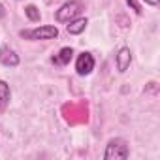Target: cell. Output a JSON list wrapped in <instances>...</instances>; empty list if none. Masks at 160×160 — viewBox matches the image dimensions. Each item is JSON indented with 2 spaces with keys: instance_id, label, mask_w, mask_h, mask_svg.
I'll return each instance as SVG.
<instances>
[{
  "instance_id": "1",
  "label": "cell",
  "mask_w": 160,
  "mask_h": 160,
  "mask_svg": "<svg viewBox=\"0 0 160 160\" xmlns=\"http://www.w3.org/2000/svg\"><path fill=\"white\" fill-rule=\"evenodd\" d=\"M83 10H85V4L81 2V0H70V2H66V4L60 6V10H57L55 19L58 23H68V21L75 19Z\"/></svg>"
},
{
  "instance_id": "4",
  "label": "cell",
  "mask_w": 160,
  "mask_h": 160,
  "mask_svg": "<svg viewBox=\"0 0 160 160\" xmlns=\"http://www.w3.org/2000/svg\"><path fill=\"white\" fill-rule=\"evenodd\" d=\"M75 70L79 75H89L94 70V57L91 53H81L75 60Z\"/></svg>"
},
{
  "instance_id": "12",
  "label": "cell",
  "mask_w": 160,
  "mask_h": 160,
  "mask_svg": "<svg viewBox=\"0 0 160 160\" xmlns=\"http://www.w3.org/2000/svg\"><path fill=\"white\" fill-rule=\"evenodd\" d=\"M143 2H145V4H149V6H158L160 0H143Z\"/></svg>"
},
{
  "instance_id": "3",
  "label": "cell",
  "mask_w": 160,
  "mask_h": 160,
  "mask_svg": "<svg viewBox=\"0 0 160 160\" xmlns=\"http://www.w3.org/2000/svg\"><path fill=\"white\" fill-rule=\"evenodd\" d=\"M128 156H130L128 145H126L122 139H119V138L111 139V141L108 143V147H106V152H104V158H106V160H124V158H128Z\"/></svg>"
},
{
  "instance_id": "7",
  "label": "cell",
  "mask_w": 160,
  "mask_h": 160,
  "mask_svg": "<svg viewBox=\"0 0 160 160\" xmlns=\"http://www.w3.org/2000/svg\"><path fill=\"white\" fill-rule=\"evenodd\" d=\"M87 25H89V21H87V19H83V17H75V19L68 21V27H66V30H68V34H73V36H77V34H81V32L87 28Z\"/></svg>"
},
{
  "instance_id": "6",
  "label": "cell",
  "mask_w": 160,
  "mask_h": 160,
  "mask_svg": "<svg viewBox=\"0 0 160 160\" xmlns=\"http://www.w3.org/2000/svg\"><path fill=\"white\" fill-rule=\"evenodd\" d=\"M115 62H117V70L121 73H124L128 70L130 62H132V51L128 47H121L119 53H117V57H115Z\"/></svg>"
},
{
  "instance_id": "13",
  "label": "cell",
  "mask_w": 160,
  "mask_h": 160,
  "mask_svg": "<svg viewBox=\"0 0 160 160\" xmlns=\"http://www.w3.org/2000/svg\"><path fill=\"white\" fill-rule=\"evenodd\" d=\"M6 15V10H4V6H2V2H0V17H4Z\"/></svg>"
},
{
  "instance_id": "5",
  "label": "cell",
  "mask_w": 160,
  "mask_h": 160,
  "mask_svg": "<svg viewBox=\"0 0 160 160\" xmlns=\"http://www.w3.org/2000/svg\"><path fill=\"white\" fill-rule=\"evenodd\" d=\"M0 64H4L8 68H15L19 66V55L10 45H2L0 47Z\"/></svg>"
},
{
  "instance_id": "10",
  "label": "cell",
  "mask_w": 160,
  "mask_h": 160,
  "mask_svg": "<svg viewBox=\"0 0 160 160\" xmlns=\"http://www.w3.org/2000/svg\"><path fill=\"white\" fill-rule=\"evenodd\" d=\"M25 15H27V17H28V21H32V23L40 21V17H42V15H40V10H38L36 6H32V4L25 8Z\"/></svg>"
},
{
  "instance_id": "8",
  "label": "cell",
  "mask_w": 160,
  "mask_h": 160,
  "mask_svg": "<svg viewBox=\"0 0 160 160\" xmlns=\"http://www.w3.org/2000/svg\"><path fill=\"white\" fill-rule=\"evenodd\" d=\"M72 57H73V49H72V47H62L51 60H53V64H57V66H66V64H70Z\"/></svg>"
},
{
  "instance_id": "11",
  "label": "cell",
  "mask_w": 160,
  "mask_h": 160,
  "mask_svg": "<svg viewBox=\"0 0 160 160\" xmlns=\"http://www.w3.org/2000/svg\"><path fill=\"white\" fill-rule=\"evenodd\" d=\"M126 4H128V6H132V10H134V12H136L138 15H141V13H143V10H141V6H139V4L136 2V0H126Z\"/></svg>"
},
{
  "instance_id": "2",
  "label": "cell",
  "mask_w": 160,
  "mask_h": 160,
  "mask_svg": "<svg viewBox=\"0 0 160 160\" xmlns=\"http://www.w3.org/2000/svg\"><path fill=\"white\" fill-rule=\"evenodd\" d=\"M19 36L25 38V40H55L58 36V28L55 25H45V27H36V28L21 30Z\"/></svg>"
},
{
  "instance_id": "9",
  "label": "cell",
  "mask_w": 160,
  "mask_h": 160,
  "mask_svg": "<svg viewBox=\"0 0 160 160\" xmlns=\"http://www.w3.org/2000/svg\"><path fill=\"white\" fill-rule=\"evenodd\" d=\"M10 98H12V91H10V85L4 81V79H0V113H2L8 104H10Z\"/></svg>"
}]
</instances>
